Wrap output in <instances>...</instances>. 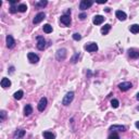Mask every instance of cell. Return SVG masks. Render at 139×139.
Returning a JSON list of instances; mask_svg holds the SVG:
<instances>
[{
  "label": "cell",
  "mask_w": 139,
  "mask_h": 139,
  "mask_svg": "<svg viewBox=\"0 0 139 139\" xmlns=\"http://www.w3.org/2000/svg\"><path fill=\"white\" fill-rule=\"evenodd\" d=\"M73 99H74V92H73V91H70V92H67L64 96V98L62 100V104H63V105H69V104L72 103Z\"/></svg>",
  "instance_id": "6da1fadb"
},
{
  "label": "cell",
  "mask_w": 139,
  "mask_h": 139,
  "mask_svg": "<svg viewBox=\"0 0 139 139\" xmlns=\"http://www.w3.org/2000/svg\"><path fill=\"white\" fill-rule=\"evenodd\" d=\"M92 4H94V2L90 0H82L79 3V9L80 10H86V9L90 8Z\"/></svg>",
  "instance_id": "7a4b0ae2"
},
{
  "label": "cell",
  "mask_w": 139,
  "mask_h": 139,
  "mask_svg": "<svg viewBox=\"0 0 139 139\" xmlns=\"http://www.w3.org/2000/svg\"><path fill=\"white\" fill-rule=\"evenodd\" d=\"M37 48L38 50H41V51L46 48V40L41 36H37Z\"/></svg>",
  "instance_id": "3957f363"
},
{
  "label": "cell",
  "mask_w": 139,
  "mask_h": 139,
  "mask_svg": "<svg viewBox=\"0 0 139 139\" xmlns=\"http://www.w3.org/2000/svg\"><path fill=\"white\" fill-rule=\"evenodd\" d=\"M56 60L58 61H63L65 59V56H66V50L65 49H59V50L56 51Z\"/></svg>",
  "instance_id": "277c9868"
},
{
  "label": "cell",
  "mask_w": 139,
  "mask_h": 139,
  "mask_svg": "<svg viewBox=\"0 0 139 139\" xmlns=\"http://www.w3.org/2000/svg\"><path fill=\"white\" fill-rule=\"evenodd\" d=\"M131 87H133V85H131L130 82H124V83H121L120 85H118V88L122 91H127V90H129Z\"/></svg>",
  "instance_id": "5b68a950"
},
{
  "label": "cell",
  "mask_w": 139,
  "mask_h": 139,
  "mask_svg": "<svg viewBox=\"0 0 139 139\" xmlns=\"http://www.w3.org/2000/svg\"><path fill=\"white\" fill-rule=\"evenodd\" d=\"M45 17H46V14L43 13V12H39V13H37V14H36V16L34 17L33 23H34V24H39L40 22L43 21Z\"/></svg>",
  "instance_id": "8992f818"
},
{
  "label": "cell",
  "mask_w": 139,
  "mask_h": 139,
  "mask_svg": "<svg viewBox=\"0 0 139 139\" xmlns=\"http://www.w3.org/2000/svg\"><path fill=\"white\" fill-rule=\"evenodd\" d=\"M27 58H28V61L30 63H33V64H35V63H37L39 61V56L37 54H35L34 52H30V53L27 54Z\"/></svg>",
  "instance_id": "52a82bcc"
},
{
  "label": "cell",
  "mask_w": 139,
  "mask_h": 139,
  "mask_svg": "<svg viewBox=\"0 0 139 139\" xmlns=\"http://www.w3.org/2000/svg\"><path fill=\"white\" fill-rule=\"evenodd\" d=\"M85 49L88 51V52H96V51L98 50V46H97L96 43H90L85 46Z\"/></svg>",
  "instance_id": "ba28073f"
},
{
  "label": "cell",
  "mask_w": 139,
  "mask_h": 139,
  "mask_svg": "<svg viewBox=\"0 0 139 139\" xmlns=\"http://www.w3.org/2000/svg\"><path fill=\"white\" fill-rule=\"evenodd\" d=\"M47 98H41L39 101V103H38V111H40V112H43V110L46 109V107H47Z\"/></svg>",
  "instance_id": "9c48e42d"
},
{
  "label": "cell",
  "mask_w": 139,
  "mask_h": 139,
  "mask_svg": "<svg viewBox=\"0 0 139 139\" xmlns=\"http://www.w3.org/2000/svg\"><path fill=\"white\" fill-rule=\"evenodd\" d=\"M60 20H61V23H62V24H64L65 26H69V25L71 24V17H70V15L63 14V15L60 17Z\"/></svg>",
  "instance_id": "30bf717a"
},
{
  "label": "cell",
  "mask_w": 139,
  "mask_h": 139,
  "mask_svg": "<svg viewBox=\"0 0 139 139\" xmlns=\"http://www.w3.org/2000/svg\"><path fill=\"white\" fill-rule=\"evenodd\" d=\"M128 56H130L131 59H137V58H139V50L134 49V48L129 49L128 50Z\"/></svg>",
  "instance_id": "8fae6325"
},
{
  "label": "cell",
  "mask_w": 139,
  "mask_h": 139,
  "mask_svg": "<svg viewBox=\"0 0 139 139\" xmlns=\"http://www.w3.org/2000/svg\"><path fill=\"white\" fill-rule=\"evenodd\" d=\"M14 45H15V40L14 38L11 36V35H8L7 36V46H8V48H13Z\"/></svg>",
  "instance_id": "7c38bea8"
},
{
  "label": "cell",
  "mask_w": 139,
  "mask_h": 139,
  "mask_svg": "<svg viewBox=\"0 0 139 139\" xmlns=\"http://www.w3.org/2000/svg\"><path fill=\"white\" fill-rule=\"evenodd\" d=\"M110 130H112V131H125L126 128H125V126L123 125H112L111 127H110Z\"/></svg>",
  "instance_id": "4fadbf2b"
},
{
  "label": "cell",
  "mask_w": 139,
  "mask_h": 139,
  "mask_svg": "<svg viewBox=\"0 0 139 139\" xmlns=\"http://www.w3.org/2000/svg\"><path fill=\"white\" fill-rule=\"evenodd\" d=\"M115 15H116V17H117L120 21H125L126 17H127L125 12H123V11H121V10L116 11V12H115Z\"/></svg>",
  "instance_id": "5bb4252c"
},
{
  "label": "cell",
  "mask_w": 139,
  "mask_h": 139,
  "mask_svg": "<svg viewBox=\"0 0 139 139\" xmlns=\"http://www.w3.org/2000/svg\"><path fill=\"white\" fill-rule=\"evenodd\" d=\"M24 136H25V130L24 129H17L13 135L14 139H21V138H23Z\"/></svg>",
  "instance_id": "9a60e30c"
},
{
  "label": "cell",
  "mask_w": 139,
  "mask_h": 139,
  "mask_svg": "<svg viewBox=\"0 0 139 139\" xmlns=\"http://www.w3.org/2000/svg\"><path fill=\"white\" fill-rule=\"evenodd\" d=\"M104 21V17L102 15H96L94 17V20H92V22H94V24L95 25H100L102 24Z\"/></svg>",
  "instance_id": "2e32d148"
},
{
  "label": "cell",
  "mask_w": 139,
  "mask_h": 139,
  "mask_svg": "<svg viewBox=\"0 0 139 139\" xmlns=\"http://www.w3.org/2000/svg\"><path fill=\"white\" fill-rule=\"evenodd\" d=\"M10 86H11V80L9 79V78L3 77L2 79H1V87H2V88H8Z\"/></svg>",
  "instance_id": "e0dca14e"
},
{
  "label": "cell",
  "mask_w": 139,
  "mask_h": 139,
  "mask_svg": "<svg viewBox=\"0 0 139 139\" xmlns=\"http://www.w3.org/2000/svg\"><path fill=\"white\" fill-rule=\"evenodd\" d=\"M33 113V108L30 104H26L24 108V115L25 116H28V115H30Z\"/></svg>",
  "instance_id": "ac0fdd59"
},
{
  "label": "cell",
  "mask_w": 139,
  "mask_h": 139,
  "mask_svg": "<svg viewBox=\"0 0 139 139\" xmlns=\"http://www.w3.org/2000/svg\"><path fill=\"white\" fill-rule=\"evenodd\" d=\"M23 96H24V92H23V90L16 91V92H14V95H13L14 99H16V100H21L22 98H23Z\"/></svg>",
  "instance_id": "d6986e66"
},
{
  "label": "cell",
  "mask_w": 139,
  "mask_h": 139,
  "mask_svg": "<svg viewBox=\"0 0 139 139\" xmlns=\"http://www.w3.org/2000/svg\"><path fill=\"white\" fill-rule=\"evenodd\" d=\"M43 137H45V139H54L56 138V135L50 133V131H43Z\"/></svg>",
  "instance_id": "ffe728a7"
},
{
  "label": "cell",
  "mask_w": 139,
  "mask_h": 139,
  "mask_svg": "<svg viewBox=\"0 0 139 139\" xmlns=\"http://www.w3.org/2000/svg\"><path fill=\"white\" fill-rule=\"evenodd\" d=\"M111 30V25L110 24H105L104 26H102V28H101V33L103 35H107L108 33H109V30Z\"/></svg>",
  "instance_id": "44dd1931"
},
{
  "label": "cell",
  "mask_w": 139,
  "mask_h": 139,
  "mask_svg": "<svg viewBox=\"0 0 139 139\" xmlns=\"http://www.w3.org/2000/svg\"><path fill=\"white\" fill-rule=\"evenodd\" d=\"M129 30H130V32L133 33V34H137V33H139V25L138 24H133L130 27H129Z\"/></svg>",
  "instance_id": "7402d4cb"
},
{
  "label": "cell",
  "mask_w": 139,
  "mask_h": 139,
  "mask_svg": "<svg viewBox=\"0 0 139 139\" xmlns=\"http://www.w3.org/2000/svg\"><path fill=\"white\" fill-rule=\"evenodd\" d=\"M47 4H48V1H46V0H43V1H38V2L35 3V5H36L37 8H45Z\"/></svg>",
  "instance_id": "603a6c76"
},
{
  "label": "cell",
  "mask_w": 139,
  "mask_h": 139,
  "mask_svg": "<svg viewBox=\"0 0 139 139\" xmlns=\"http://www.w3.org/2000/svg\"><path fill=\"white\" fill-rule=\"evenodd\" d=\"M43 32H45L46 34H50V33H52V26H51L50 24L43 25Z\"/></svg>",
  "instance_id": "cb8c5ba5"
},
{
  "label": "cell",
  "mask_w": 139,
  "mask_h": 139,
  "mask_svg": "<svg viewBox=\"0 0 139 139\" xmlns=\"http://www.w3.org/2000/svg\"><path fill=\"white\" fill-rule=\"evenodd\" d=\"M17 9H19V11L20 12H26V10H27V5L26 4H24V3H22V4H20L19 7H17Z\"/></svg>",
  "instance_id": "d4e9b609"
},
{
  "label": "cell",
  "mask_w": 139,
  "mask_h": 139,
  "mask_svg": "<svg viewBox=\"0 0 139 139\" xmlns=\"http://www.w3.org/2000/svg\"><path fill=\"white\" fill-rule=\"evenodd\" d=\"M111 105H112L114 109H116V108H118V105H120V102H118L117 99H113L112 101H111Z\"/></svg>",
  "instance_id": "484cf974"
},
{
  "label": "cell",
  "mask_w": 139,
  "mask_h": 139,
  "mask_svg": "<svg viewBox=\"0 0 139 139\" xmlns=\"http://www.w3.org/2000/svg\"><path fill=\"white\" fill-rule=\"evenodd\" d=\"M78 58H79V53L77 52V53H75L74 56L71 59V62H72L73 64H74V63H76V62H77V60H78Z\"/></svg>",
  "instance_id": "4316f807"
},
{
  "label": "cell",
  "mask_w": 139,
  "mask_h": 139,
  "mask_svg": "<svg viewBox=\"0 0 139 139\" xmlns=\"http://www.w3.org/2000/svg\"><path fill=\"white\" fill-rule=\"evenodd\" d=\"M109 139H120V136L116 133H113V134H111L109 136Z\"/></svg>",
  "instance_id": "83f0119b"
},
{
  "label": "cell",
  "mask_w": 139,
  "mask_h": 139,
  "mask_svg": "<svg viewBox=\"0 0 139 139\" xmlns=\"http://www.w3.org/2000/svg\"><path fill=\"white\" fill-rule=\"evenodd\" d=\"M73 39L74 40H80L82 39V36H80L78 33H75V34H73Z\"/></svg>",
  "instance_id": "f1b7e54d"
},
{
  "label": "cell",
  "mask_w": 139,
  "mask_h": 139,
  "mask_svg": "<svg viewBox=\"0 0 139 139\" xmlns=\"http://www.w3.org/2000/svg\"><path fill=\"white\" fill-rule=\"evenodd\" d=\"M16 11H19V9L15 8L14 5H11V7H10V12H11V13H15Z\"/></svg>",
  "instance_id": "f546056e"
},
{
  "label": "cell",
  "mask_w": 139,
  "mask_h": 139,
  "mask_svg": "<svg viewBox=\"0 0 139 139\" xmlns=\"http://www.w3.org/2000/svg\"><path fill=\"white\" fill-rule=\"evenodd\" d=\"M78 17H79L80 20H85L86 19V13H80L79 15H78Z\"/></svg>",
  "instance_id": "4dcf8cb0"
},
{
  "label": "cell",
  "mask_w": 139,
  "mask_h": 139,
  "mask_svg": "<svg viewBox=\"0 0 139 139\" xmlns=\"http://www.w3.org/2000/svg\"><path fill=\"white\" fill-rule=\"evenodd\" d=\"M0 114H1V120H4L5 116H7V114H5L4 111H1V113H0Z\"/></svg>",
  "instance_id": "1f68e13d"
},
{
  "label": "cell",
  "mask_w": 139,
  "mask_h": 139,
  "mask_svg": "<svg viewBox=\"0 0 139 139\" xmlns=\"http://www.w3.org/2000/svg\"><path fill=\"white\" fill-rule=\"evenodd\" d=\"M135 125H136V127L139 129V121H138V122H136V124H135Z\"/></svg>",
  "instance_id": "d6a6232c"
},
{
  "label": "cell",
  "mask_w": 139,
  "mask_h": 139,
  "mask_svg": "<svg viewBox=\"0 0 139 139\" xmlns=\"http://www.w3.org/2000/svg\"><path fill=\"white\" fill-rule=\"evenodd\" d=\"M13 71H14V67L12 66V67H11V69H10V72H11V73H13Z\"/></svg>",
  "instance_id": "836d02e7"
},
{
  "label": "cell",
  "mask_w": 139,
  "mask_h": 139,
  "mask_svg": "<svg viewBox=\"0 0 139 139\" xmlns=\"http://www.w3.org/2000/svg\"><path fill=\"white\" fill-rule=\"evenodd\" d=\"M136 98H137V100L139 101V94H137V97H136Z\"/></svg>",
  "instance_id": "e575fe53"
},
{
  "label": "cell",
  "mask_w": 139,
  "mask_h": 139,
  "mask_svg": "<svg viewBox=\"0 0 139 139\" xmlns=\"http://www.w3.org/2000/svg\"><path fill=\"white\" fill-rule=\"evenodd\" d=\"M137 110H138V111H139V107H138V108H137Z\"/></svg>",
  "instance_id": "d590c367"
}]
</instances>
